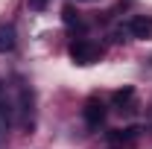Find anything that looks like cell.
<instances>
[{
	"mask_svg": "<svg viewBox=\"0 0 152 149\" xmlns=\"http://www.w3.org/2000/svg\"><path fill=\"white\" fill-rule=\"evenodd\" d=\"M70 58H73L76 64H94L102 58V47L94 44L91 38H76L73 44H70Z\"/></svg>",
	"mask_w": 152,
	"mask_h": 149,
	"instance_id": "6da1fadb",
	"label": "cell"
},
{
	"mask_svg": "<svg viewBox=\"0 0 152 149\" xmlns=\"http://www.w3.org/2000/svg\"><path fill=\"white\" fill-rule=\"evenodd\" d=\"M82 117H85L88 129H99V126L105 123V105H102L99 99H88L85 108H82Z\"/></svg>",
	"mask_w": 152,
	"mask_h": 149,
	"instance_id": "7a4b0ae2",
	"label": "cell"
},
{
	"mask_svg": "<svg viewBox=\"0 0 152 149\" xmlns=\"http://www.w3.org/2000/svg\"><path fill=\"white\" fill-rule=\"evenodd\" d=\"M126 29H129L134 38H149L152 35V18H146V15H134V18H129Z\"/></svg>",
	"mask_w": 152,
	"mask_h": 149,
	"instance_id": "3957f363",
	"label": "cell"
},
{
	"mask_svg": "<svg viewBox=\"0 0 152 149\" xmlns=\"http://www.w3.org/2000/svg\"><path fill=\"white\" fill-rule=\"evenodd\" d=\"M15 26L12 23H0V53H9V50H15Z\"/></svg>",
	"mask_w": 152,
	"mask_h": 149,
	"instance_id": "277c9868",
	"label": "cell"
},
{
	"mask_svg": "<svg viewBox=\"0 0 152 149\" xmlns=\"http://www.w3.org/2000/svg\"><path fill=\"white\" fill-rule=\"evenodd\" d=\"M137 126H129V129H117V131H108V140L111 143H129V140H134L137 137Z\"/></svg>",
	"mask_w": 152,
	"mask_h": 149,
	"instance_id": "5b68a950",
	"label": "cell"
},
{
	"mask_svg": "<svg viewBox=\"0 0 152 149\" xmlns=\"http://www.w3.org/2000/svg\"><path fill=\"white\" fill-rule=\"evenodd\" d=\"M132 96H134V88H132V85H126V88L114 91V96H111V99H114V105H126Z\"/></svg>",
	"mask_w": 152,
	"mask_h": 149,
	"instance_id": "8992f818",
	"label": "cell"
},
{
	"mask_svg": "<svg viewBox=\"0 0 152 149\" xmlns=\"http://www.w3.org/2000/svg\"><path fill=\"white\" fill-rule=\"evenodd\" d=\"M61 18H64L67 26H82V18H79V12H76L73 6H64L61 9Z\"/></svg>",
	"mask_w": 152,
	"mask_h": 149,
	"instance_id": "52a82bcc",
	"label": "cell"
},
{
	"mask_svg": "<svg viewBox=\"0 0 152 149\" xmlns=\"http://www.w3.org/2000/svg\"><path fill=\"white\" fill-rule=\"evenodd\" d=\"M26 3H29V9H32V12H41V9H47V3H50V0H26Z\"/></svg>",
	"mask_w": 152,
	"mask_h": 149,
	"instance_id": "ba28073f",
	"label": "cell"
},
{
	"mask_svg": "<svg viewBox=\"0 0 152 149\" xmlns=\"http://www.w3.org/2000/svg\"><path fill=\"white\" fill-rule=\"evenodd\" d=\"M85 3H91V0H85Z\"/></svg>",
	"mask_w": 152,
	"mask_h": 149,
	"instance_id": "9c48e42d",
	"label": "cell"
}]
</instances>
